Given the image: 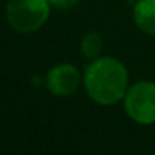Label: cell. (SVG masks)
Instances as JSON below:
<instances>
[{"label": "cell", "instance_id": "cell-1", "mask_svg": "<svg viewBox=\"0 0 155 155\" xmlns=\"http://www.w3.org/2000/svg\"><path fill=\"white\" fill-rule=\"evenodd\" d=\"M84 88L95 104L114 105L124 99L128 90V71L114 57H97L86 68Z\"/></svg>", "mask_w": 155, "mask_h": 155}, {"label": "cell", "instance_id": "cell-2", "mask_svg": "<svg viewBox=\"0 0 155 155\" xmlns=\"http://www.w3.org/2000/svg\"><path fill=\"white\" fill-rule=\"evenodd\" d=\"M48 0H8L5 16L12 29L19 33H31L45 25L49 18Z\"/></svg>", "mask_w": 155, "mask_h": 155}, {"label": "cell", "instance_id": "cell-3", "mask_svg": "<svg viewBox=\"0 0 155 155\" xmlns=\"http://www.w3.org/2000/svg\"><path fill=\"white\" fill-rule=\"evenodd\" d=\"M124 107L131 120L140 125L155 123V83L140 80L128 87L124 97Z\"/></svg>", "mask_w": 155, "mask_h": 155}, {"label": "cell", "instance_id": "cell-4", "mask_svg": "<svg viewBox=\"0 0 155 155\" xmlns=\"http://www.w3.org/2000/svg\"><path fill=\"white\" fill-rule=\"evenodd\" d=\"M80 84V74L72 64L63 63L51 68L46 75V87L52 94L67 97L74 94Z\"/></svg>", "mask_w": 155, "mask_h": 155}, {"label": "cell", "instance_id": "cell-5", "mask_svg": "<svg viewBox=\"0 0 155 155\" xmlns=\"http://www.w3.org/2000/svg\"><path fill=\"white\" fill-rule=\"evenodd\" d=\"M134 21L143 33L155 37V0H139L134 7Z\"/></svg>", "mask_w": 155, "mask_h": 155}, {"label": "cell", "instance_id": "cell-6", "mask_svg": "<svg viewBox=\"0 0 155 155\" xmlns=\"http://www.w3.org/2000/svg\"><path fill=\"white\" fill-rule=\"evenodd\" d=\"M102 46H104V41H102L101 34L97 31H91L83 37L80 42V52L86 59L94 60L99 56Z\"/></svg>", "mask_w": 155, "mask_h": 155}, {"label": "cell", "instance_id": "cell-7", "mask_svg": "<svg viewBox=\"0 0 155 155\" xmlns=\"http://www.w3.org/2000/svg\"><path fill=\"white\" fill-rule=\"evenodd\" d=\"M49 4L53 5L60 10H67V8H72L79 3V0H48Z\"/></svg>", "mask_w": 155, "mask_h": 155}]
</instances>
